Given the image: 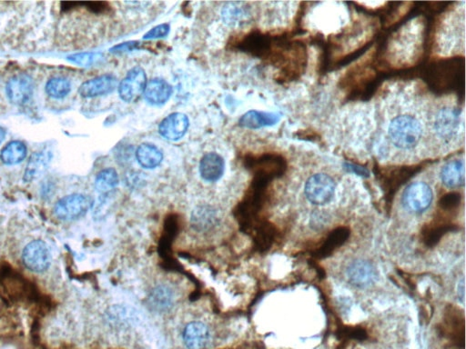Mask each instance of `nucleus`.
<instances>
[{
	"instance_id": "nucleus-3",
	"label": "nucleus",
	"mask_w": 466,
	"mask_h": 349,
	"mask_svg": "<svg viewBox=\"0 0 466 349\" xmlns=\"http://www.w3.org/2000/svg\"><path fill=\"white\" fill-rule=\"evenodd\" d=\"M336 191L335 179L329 174L318 172L306 180L303 193L308 202L314 206H326L333 200Z\"/></svg>"
},
{
	"instance_id": "nucleus-12",
	"label": "nucleus",
	"mask_w": 466,
	"mask_h": 349,
	"mask_svg": "<svg viewBox=\"0 0 466 349\" xmlns=\"http://www.w3.org/2000/svg\"><path fill=\"white\" fill-rule=\"evenodd\" d=\"M349 281L357 288H366L374 284L377 279V272L371 263L365 260H356L347 269Z\"/></svg>"
},
{
	"instance_id": "nucleus-25",
	"label": "nucleus",
	"mask_w": 466,
	"mask_h": 349,
	"mask_svg": "<svg viewBox=\"0 0 466 349\" xmlns=\"http://www.w3.org/2000/svg\"><path fill=\"white\" fill-rule=\"evenodd\" d=\"M452 228L453 225L440 223V222H439V223L426 225L422 230L421 236H422L423 242L427 246H434L440 242L442 237H443L448 231L452 230Z\"/></svg>"
},
{
	"instance_id": "nucleus-6",
	"label": "nucleus",
	"mask_w": 466,
	"mask_h": 349,
	"mask_svg": "<svg viewBox=\"0 0 466 349\" xmlns=\"http://www.w3.org/2000/svg\"><path fill=\"white\" fill-rule=\"evenodd\" d=\"M22 262L24 266L30 272H47L52 263V255L49 246L42 240H34L29 243L23 249Z\"/></svg>"
},
{
	"instance_id": "nucleus-8",
	"label": "nucleus",
	"mask_w": 466,
	"mask_h": 349,
	"mask_svg": "<svg viewBox=\"0 0 466 349\" xmlns=\"http://www.w3.org/2000/svg\"><path fill=\"white\" fill-rule=\"evenodd\" d=\"M34 91V81L27 74L16 75L6 86L8 101L14 105H24L30 101Z\"/></svg>"
},
{
	"instance_id": "nucleus-28",
	"label": "nucleus",
	"mask_w": 466,
	"mask_h": 349,
	"mask_svg": "<svg viewBox=\"0 0 466 349\" xmlns=\"http://www.w3.org/2000/svg\"><path fill=\"white\" fill-rule=\"evenodd\" d=\"M101 58V53L83 52L73 54V55L68 57V60L75 65L80 66V67L87 68L95 64Z\"/></svg>"
},
{
	"instance_id": "nucleus-26",
	"label": "nucleus",
	"mask_w": 466,
	"mask_h": 349,
	"mask_svg": "<svg viewBox=\"0 0 466 349\" xmlns=\"http://www.w3.org/2000/svg\"><path fill=\"white\" fill-rule=\"evenodd\" d=\"M243 3H228L221 11L222 19L228 25H235L248 17L247 8L243 7Z\"/></svg>"
},
{
	"instance_id": "nucleus-16",
	"label": "nucleus",
	"mask_w": 466,
	"mask_h": 349,
	"mask_svg": "<svg viewBox=\"0 0 466 349\" xmlns=\"http://www.w3.org/2000/svg\"><path fill=\"white\" fill-rule=\"evenodd\" d=\"M143 94L145 101L150 105L162 106L170 98L173 94V87L166 80H161V78H153L147 82Z\"/></svg>"
},
{
	"instance_id": "nucleus-29",
	"label": "nucleus",
	"mask_w": 466,
	"mask_h": 349,
	"mask_svg": "<svg viewBox=\"0 0 466 349\" xmlns=\"http://www.w3.org/2000/svg\"><path fill=\"white\" fill-rule=\"evenodd\" d=\"M170 29L169 24H161V25L156 26L147 32L143 36V39L148 40V39H158L167 37L169 35Z\"/></svg>"
},
{
	"instance_id": "nucleus-30",
	"label": "nucleus",
	"mask_w": 466,
	"mask_h": 349,
	"mask_svg": "<svg viewBox=\"0 0 466 349\" xmlns=\"http://www.w3.org/2000/svg\"><path fill=\"white\" fill-rule=\"evenodd\" d=\"M460 203V195L456 193H451L446 195L442 198L440 201V206L442 209L446 210H453L458 206Z\"/></svg>"
},
{
	"instance_id": "nucleus-22",
	"label": "nucleus",
	"mask_w": 466,
	"mask_h": 349,
	"mask_svg": "<svg viewBox=\"0 0 466 349\" xmlns=\"http://www.w3.org/2000/svg\"><path fill=\"white\" fill-rule=\"evenodd\" d=\"M27 147L22 141H11L0 153V161L5 165H13L21 163L26 158Z\"/></svg>"
},
{
	"instance_id": "nucleus-32",
	"label": "nucleus",
	"mask_w": 466,
	"mask_h": 349,
	"mask_svg": "<svg viewBox=\"0 0 466 349\" xmlns=\"http://www.w3.org/2000/svg\"><path fill=\"white\" fill-rule=\"evenodd\" d=\"M85 6L93 13H102L107 8V3L105 2H85Z\"/></svg>"
},
{
	"instance_id": "nucleus-1",
	"label": "nucleus",
	"mask_w": 466,
	"mask_h": 349,
	"mask_svg": "<svg viewBox=\"0 0 466 349\" xmlns=\"http://www.w3.org/2000/svg\"><path fill=\"white\" fill-rule=\"evenodd\" d=\"M426 111L417 102H393L387 111L381 138L386 153L411 158L429 149Z\"/></svg>"
},
{
	"instance_id": "nucleus-33",
	"label": "nucleus",
	"mask_w": 466,
	"mask_h": 349,
	"mask_svg": "<svg viewBox=\"0 0 466 349\" xmlns=\"http://www.w3.org/2000/svg\"><path fill=\"white\" fill-rule=\"evenodd\" d=\"M6 138V131L4 128H2V126H0V144L3 142V140H5Z\"/></svg>"
},
{
	"instance_id": "nucleus-24",
	"label": "nucleus",
	"mask_w": 466,
	"mask_h": 349,
	"mask_svg": "<svg viewBox=\"0 0 466 349\" xmlns=\"http://www.w3.org/2000/svg\"><path fill=\"white\" fill-rule=\"evenodd\" d=\"M173 292L167 287H158L152 292L150 302L155 311H166L171 308L173 304Z\"/></svg>"
},
{
	"instance_id": "nucleus-20",
	"label": "nucleus",
	"mask_w": 466,
	"mask_h": 349,
	"mask_svg": "<svg viewBox=\"0 0 466 349\" xmlns=\"http://www.w3.org/2000/svg\"><path fill=\"white\" fill-rule=\"evenodd\" d=\"M278 119V116L275 113L251 110L240 117L239 124L242 128L257 129L263 128V126L275 125Z\"/></svg>"
},
{
	"instance_id": "nucleus-13",
	"label": "nucleus",
	"mask_w": 466,
	"mask_h": 349,
	"mask_svg": "<svg viewBox=\"0 0 466 349\" xmlns=\"http://www.w3.org/2000/svg\"><path fill=\"white\" fill-rule=\"evenodd\" d=\"M51 159H52V153L50 150L42 149L33 153L27 165L25 173H24V181L31 183L41 179L49 168Z\"/></svg>"
},
{
	"instance_id": "nucleus-17",
	"label": "nucleus",
	"mask_w": 466,
	"mask_h": 349,
	"mask_svg": "<svg viewBox=\"0 0 466 349\" xmlns=\"http://www.w3.org/2000/svg\"><path fill=\"white\" fill-rule=\"evenodd\" d=\"M183 340L189 349H205L210 341L208 327L203 322H191L183 332Z\"/></svg>"
},
{
	"instance_id": "nucleus-2",
	"label": "nucleus",
	"mask_w": 466,
	"mask_h": 349,
	"mask_svg": "<svg viewBox=\"0 0 466 349\" xmlns=\"http://www.w3.org/2000/svg\"><path fill=\"white\" fill-rule=\"evenodd\" d=\"M426 125L428 147L437 152H449L464 140V116L451 102H442L427 110Z\"/></svg>"
},
{
	"instance_id": "nucleus-14",
	"label": "nucleus",
	"mask_w": 466,
	"mask_h": 349,
	"mask_svg": "<svg viewBox=\"0 0 466 349\" xmlns=\"http://www.w3.org/2000/svg\"><path fill=\"white\" fill-rule=\"evenodd\" d=\"M225 162L224 158L218 153L210 152L204 155L201 159V177L207 182H216L224 176Z\"/></svg>"
},
{
	"instance_id": "nucleus-18",
	"label": "nucleus",
	"mask_w": 466,
	"mask_h": 349,
	"mask_svg": "<svg viewBox=\"0 0 466 349\" xmlns=\"http://www.w3.org/2000/svg\"><path fill=\"white\" fill-rule=\"evenodd\" d=\"M350 237V230L348 228L340 227L333 230L328 235L323 245L317 251V255L320 258L329 257L336 249L344 245Z\"/></svg>"
},
{
	"instance_id": "nucleus-21",
	"label": "nucleus",
	"mask_w": 466,
	"mask_h": 349,
	"mask_svg": "<svg viewBox=\"0 0 466 349\" xmlns=\"http://www.w3.org/2000/svg\"><path fill=\"white\" fill-rule=\"evenodd\" d=\"M218 222L217 213L210 207H198L191 214V225L198 231H207Z\"/></svg>"
},
{
	"instance_id": "nucleus-19",
	"label": "nucleus",
	"mask_w": 466,
	"mask_h": 349,
	"mask_svg": "<svg viewBox=\"0 0 466 349\" xmlns=\"http://www.w3.org/2000/svg\"><path fill=\"white\" fill-rule=\"evenodd\" d=\"M138 163L146 170H153L161 164L163 155L157 147L150 143H143L137 149Z\"/></svg>"
},
{
	"instance_id": "nucleus-10",
	"label": "nucleus",
	"mask_w": 466,
	"mask_h": 349,
	"mask_svg": "<svg viewBox=\"0 0 466 349\" xmlns=\"http://www.w3.org/2000/svg\"><path fill=\"white\" fill-rule=\"evenodd\" d=\"M189 126L188 117L185 114L175 112L162 120L159 126V132L165 140L178 141L187 133Z\"/></svg>"
},
{
	"instance_id": "nucleus-5",
	"label": "nucleus",
	"mask_w": 466,
	"mask_h": 349,
	"mask_svg": "<svg viewBox=\"0 0 466 349\" xmlns=\"http://www.w3.org/2000/svg\"><path fill=\"white\" fill-rule=\"evenodd\" d=\"M434 200V192L426 182L411 183L405 189L402 195V202L410 212L421 214L426 211Z\"/></svg>"
},
{
	"instance_id": "nucleus-11",
	"label": "nucleus",
	"mask_w": 466,
	"mask_h": 349,
	"mask_svg": "<svg viewBox=\"0 0 466 349\" xmlns=\"http://www.w3.org/2000/svg\"><path fill=\"white\" fill-rule=\"evenodd\" d=\"M443 330L444 338L450 340L456 347H465V318L458 309L452 308L444 317Z\"/></svg>"
},
{
	"instance_id": "nucleus-31",
	"label": "nucleus",
	"mask_w": 466,
	"mask_h": 349,
	"mask_svg": "<svg viewBox=\"0 0 466 349\" xmlns=\"http://www.w3.org/2000/svg\"><path fill=\"white\" fill-rule=\"evenodd\" d=\"M139 42L138 41L123 42L122 44H118L116 45V46H114L110 51L113 54L131 52V51L136 50L138 47H139Z\"/></svg>"
},
{
	"instance_id": "nucleus-4",
	"label": "nucleus",
	"mask_w": 466,
	"mask_h": 349,
	"mask_svg": "<svg viewBox=\"0 0 466 349\" xmlns=\"http://www.w3.org/2000/svg\"><path fill=\"white\" fill-rule=\"evenodd\" d=\"M93 201L89 195L71 194L59 200L54 207L56 218L62 221H77L85 216L92 209Z\"/></svg>"
},
{
	"instance_id": "nucleus-15",
	"label": "nucleus",
	"mask_w": 466,
	"mask_h": 349,
	"mask_svg": "<svg viewBox=\"0 0 466 349\" xmlns=\"http://www.w3.org/2000/svg\"><path fill=\"white\" fill-rule=\"evenodd\" d=\"M440 177L448 188H458L465 185V165L464 158H453L442 168Z\"/></svg>"
},
{
	"instance_id": "nucleus-7",
	"label": "nucleus",
	"mask_w": 466,
	"mask_h": 349,
	"mask_svg": "<svg viewBox=\"0 0 466 349\" xmlns=\"http://www.w3.org/2000/svg\"><path fill=\"white\" fill-rule=\"evenodd\" d=\"M146 85L145 70L139 66L132 68L119 83V98L129 103L136 101L143 94Z\"/></svg>"
},
{
	"instance_id": "nucleus-27",
	"label": "nucleus",
	"mask_w": 466,
	"mask_h": 349,
	"mask_svg": "<svg viewBox=\"0 0 466 349\" xmlns=\"http://www.w3.org/2000/svg\"><path fill=\"white\" fill-rule=\"evenodd\" d=\"M71 90V81L65 77H53L48 81L46 92L50 97L60 99L67 97Z\"/></svg>"
},
{
	"instance_id": "nucleus-9",
	"label": "nucleus",
	"mask_w": 466,
	"mask_h": 349,
	"mask_svg": "<svg viewBox=\"0 0 466 349\" xmlns=\"http://www.w3.org/2000/svg\"><path fill=\"white\" fill-rule=\"evenodd\" d=\"M118 78L114 75L105 74L84 82L80 87L79 93L82 98L101 97L112 93L118 87Z\"/></svg>"
},
{
	"instance_id": "nucleus-23",
	"label": "nucleus",
	"mask_w": 466,
	"mask_h": 349,
	"mask_svg": "<svg viewBox=\"0 0 466 349\" xmlns=\"http://www.w3.org/2000/svg\"><path fill=\"white\" fill-rule=\"evenodd\" d=\"M119 185V174L112 168H105L95 179L96 191L101 195H109Z\"/></svg>"
}]
</instances>
